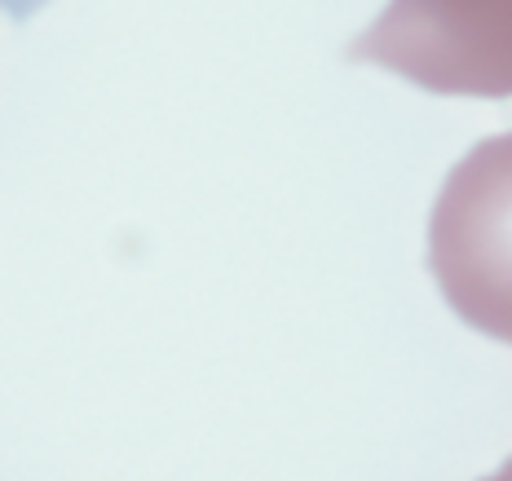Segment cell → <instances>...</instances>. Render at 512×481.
Masks as SVG:
<instances>
[{
  "instance_id": "cell-1",
  "label": "cell",
  "mask_w": 512,
  "mask_h": 481,
  "mask_svg": "<svg viewBox=\"0 0 512 481\" xmlns=\"http://www.w3.org/2000/svg\"><path fill=\"white\" fill-rule=\"evenodd\" d=\"M349 58L433 93L508 98V0H393Z\"/></svg>"
}]
</instances>
